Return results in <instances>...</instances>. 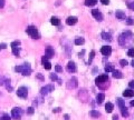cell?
<instances>
[{
	"label": "cell",
	"instance_id": "6da1fadb",
	"mask_svg": "<svg viewBox=\"0 0 134 120\" xmlns=\"http://www.w3.org/2000/svg\"><path fill=\"white\" fill-rule=\"evenodd\" d=\"M133 39H134V35L131 31H124L122 35L120 36L118 42L123 47H126V46H129V45L131 46L132 42H133Z\"/></svg>",
	"mask_w": 134,
	"mask_h": 120
},
{
	"label": "cell",
	"instance_id": "7a4b0ae2",
	"mask_svg": "<svg viewBox=\"0 0 134 120\" xmlns=\"http://www.w3.org/2000/svg\"><path fill=\"white\" fill-rule=\"evenodd\" d=\"M15 71H17V72H21L24 76H29V74H31V68H30V66H29L28 63H25V65H22V66L15 67Z\"/></svg>",
	"mask_w": 134,
	"mask_h": 120
},
{
	"label": "cell",
	"instance_id": "3957f363",
	"mask_svg": "<svg viewBox=\"0 0 134 120\" xmlns=\"http://www.w3.org/2000/svg\"><path fill=\"white\" fill-rule=\"evenodd\" d=\"M27 33L30 37H32L34 39H38L39 38V33H38V30H37V28L35 27V26H29V27L27 28Z\"/></svg>",
	"mask_w": 134,
	"mask_h": 120
},
{
	"label": "cell",
	"instance_id": "277c9868",
	"mask_svg": "<svg viewBox=\"0 0 134 120\" xmlns=\"http://www.w3.org/2000/svg\"><path fill=\"white\" fill-rule=\"evenodd\" d=\"M95 82H96L97 86H101L102 83H107V82H108V76H107V74L98 76V77L95 79Z\"/></svg>",
	"mask_w": 134,
	"mask_h": 120
},
{
	"label": "cell",
	"instance_id": "5b68a950",
	"mask_svg": "<svg viewBox=\"0 0 134 120\" xmlns=\"http://www.w3.org/2000/svg\"><path fill=\"white\" fill-rule=\"evenodd\" d=\"M21 115H22V110L20 108H13L11 110V117L13 118V119H17L19 120L20 118H21Z\"/></svg>",
	"mask_w": 134,
	"mask_h": 120
},
{
	"label": "cell",
	"instance_id": "8992f818",
	"mask_svg": "<svg viewBox=\"0 0 134 120\" xmlns=\"http://www.w3.org/2000/svg\"><path fill=\"white\" fill-rule=\"evenodd\" d=\"M17 96L20 98H27L28 96V89L26 88V87H20V88H18V90H17Z\"/></svg>",
	"mask_w": 134,
	"mask_h": 120
},
{
	"label": "cell",
	"instance_id": "52a82bcc",
	"mask_svg": "<svg viewBox=\"0 0 134 120\" xmlns=\"http://www.w3.org/2000/svg\"><path fill=\"white\" fill-rule=\"evenodd\" d=\"M77 86H78V82H77V78L76 77H71V79H69L68 82H67V88L68 89H75Z\"/></svg>",
	"mask_w": 134,
	"mask_h": 120
},
{
	"label": "cell",
	"instance_id": "ba28073f",
	"mask_svg": "<svg viewBox=\"0 0 134 120\" xmlns=\"http://www.w3.org/2000/svg\"><path fill=\"white\" fill-rule=\"evenodd\" d=\"M54 89H55V87H54L53 85H47V86H45V87H43V88L40 89V93H41L43 96H46L48 92L54 91Z\"/></svg>",
	"mask_w": 134,
	"mask_h": 120
},
{
	"label": "cell",
	"instance_id": "9c48e42d",
	"mask_svg": "<svg viewBox=\"0 0 134 120\" xmlns=\"http://www.w3.org/2000/svg\"><path fill=\"white\" fill-rule=\"evenodd\" d=\"M92 15H93V17H94L96 20H98V21H102L103 20V15L102 12L99 11V10H97V9H94V10H92Z\"/></svg>",
	"mask_w": 134,
	"mask_h": 120
},
{
	"label": "cell",
	"instance_id": "30bf717a",
	"mask_svg": "<svg viewBox=\"0 0 134 120\" xmlns=\"http://www.w3.org/2000/svg\"><path fill=\"white\" fill-rule=\"evenodd\" d=\"M101 52H102V54H104V56H110L111 52H112V48H111L110 46H104V47H102Z\"/></svg>",
	"mask_w": 134,
	"mask_h": 120
},
{
	"label": "cell",
	"instance_id": "8fae6325",
	"mask_svg": "<svg viewBox=\"0 0 134 120\" xmlns=\"http://www.w3.org/2000/svg\"><path fill=\"white\" fill-rule=\"evenodd\" d=\"M67 71L68 72H75L76 71V65L74 61H69L68 62V65H67Z\"/></svg>",
	"mask_w": 134,
	"mask_h": 120
},
{
	"label": "cell",
	"instance_id": "7c38bea8",
	"mask_svg": "<svg viewBox=\"0 0 134 120\" xmlns=\"http://www.w3.org/2000/svg\"><path fill=\"white\" fill-rule=\"evenodd\" d=\"M77 22V18L74 17V16H71V17H68L66 19V23L68 26H73V25H75Z\"/></svg>",
	"mask_w": 134,
	"mask_h": 120
},
{
	"label": "cell",
	"instance_id": "4fadbf2b",
	"mask_svg": "<svg viewBox=\"0 0 134 120\" xmlns=\"http://www.w3.org/2000/svg\"><path fill=\"white\" fill-rule=\"evenodd\" d=\"M54 54H55L54 49H51L50 47H47V48H46V54H45V56H46L47 58H53Z\"/></svg>",
	"mask_w": 134,
	"mask_h": 120
},
{
	"label": "cell",
	"instance_id": "5bb4252c",
	"mask_svg": "<svg viewBox=\"0 0 134 120\" xmlns=\"http://www.w3.org/2000/svg\"><path fill=\"white\" fill-rule=\"evenodd\" d=\"M115 16H116V18L117 19H125V12L122 11V10H117V11L115 12Z\"/></svg>",
	"mask_w": 134,
	"mask_h": 120
},
{
	"label": "cell",
	"instance_id": "9a60e30c",
	"mask_svg": "<svg viewBox=\"0 0 134 120\" xmlns=\"http://www.w3.org/2000/svg\"><path fill=\"white\" fill-rule=\"evenodd\" d=\"M104 99H105V95L104 93H98L97 96H96V102L98 103V105H101L103 101H104Z\"/></svg>",
	"mask_w": 134,
	"mask_h": 120
},
{
	"label": "cell",
	"instance_id": "2e32d148",
	"mask_svg": "<svg viewBox=\"0 0 134 120\" xmlns=\"http://www.w3.org/2000/svg\"><path fill=\"white\" fill-rule=\"evenodd\" d=\"M123 96L124 97H133L134 96V91L131 89H126L123 91Z\"/></svg>",
	"mask_w": 134,
	"mask_h": 120
},
{
	"label": "cell",
	"instance_id": "e0dca14e",
	"mask_svg": "<svg viewBox=\"0 0 134 120\" xmlns=\"http://www.w3.org/2000/svg\"><path fill=\"white\" fill-rule=\"evenodd\" d=\"M113 109H114V106L112 102H107L106 105H105V110H106V112H112L113 111Z\"/></svg>",
	"mask_w": 134,
	"mask_h": 120
},
{
	"label": "cell",
	"instance_id": "ac0fdd59",
	"mask_svg": "<svg viewBox=\"0 0 134 120\" xmlns=\"http://www.w3.org/2000/svg\"><path fill=\"white\" fill-rule=\"evenodd\" d=\"M89 116L93 117V118H98V117H101V113H99V111H97V110H91L89 111Z\"/></svg>",
	"mask_w": 134,
	"mask_h": 120
},
{
	"label": "cell",
	"instance_id": "d6986e66",
	"mask_svg": "<svg viewBox=\"0 0 134 120\" xmlns=\"http://www.w3.org/2000/svg\"><path fill=\"white\" fill-rule=\"evenodd\" d=\"M97 4V0H85V6L87 7H93Z\"/></svg>",
	"mask_w": 134,
	"mask_h": 120
},
{
	"label": "cell",
	"instance_id": "ffe728a7",
	"mask_svg": "<svg viewBox=\"0 0 134 120\" xmlns=\"http://www.w3.org/2000/svg\"><path fill=\"white\" fill-rule=\"evenodd\" d=\"M102 38L104 40H107V41H112V36H111V33H107V32H102Z\"/></svg>",
	"mask_w": 134,
	"mask_h": 120
},
{
	"label": "cell",
	"instance_id": "44dd1931",
	"mask_svg": "<svg viewBox=\"0 0 134 120\" xmlns=\"http://www.w3.org/2000/svg\"><path fill=\"white\" fill-rule=\"evenodd\" d=\"M116 100H117L118 107H120V109H121V110H122V109H124V108H126V107H125V103H124V100H123L122 98H117Z\"/></svg>",
	"mask_w": 134,
	"mask_h": 120
},
{
	"label": "cell",
	"instance_id": "7402d4cb",
	"mask_svg": "<svg viewBox=\"0 0 134 120\" xmlns=\"http://www.w3.org/2000/svg\"><path fill=\"white\" fill-rule=\"evenodd\" d=\"M50 22H51V25H54V26H59V25H60V20H59L57 17H53L50 19Z\"/></svg>",
	"mask_w": 134,
	"mask_h": 120
},
{
	"label": "cell",
	"instance_id": "603a6c76",
	"mask_svg": "<svg viewBox=\"0 0 134 120\" xmlns=\"http://www.w3.org/2000/svg\"><path fill=\"white\" fill-rule=\"evenodd\" d=\"M113 77L116 78V79H121V78H123V74L121 71H118V70H114L113 71Z\"/></svg>",
	"mask_w": 134,
	"mask_h": 120
},
{
	"label": "cell",
	"instance_id": "cb8c5ba5",
	"mask_svg": "<svg viewBox=\"0 0 134 120\" xmlns=\"http://www.w3.org/2000/svg\"><path fill=\"white\" fill-rule=\"evenodd\" d=\"M12 54H15L16 57H19V54H20V48L19 47H12Z\"/></svg>",
	"mask_w": 134,
	"mask_h": 120
},
{
	"label": "cell",
	"instance_id": "d4e9b609",
	"mask_svg": "<svg viewBox=\"0 0 134 120\" xmlns=\"http://www.w3.org/2000/svg\"><path fill=\"white\" fill-rule=\"evenodd\" d=\"M105 71H106V72H113V71H114V66L111 65V63L106 65V66H105Z\"/></svg>",
	"mask_w": 134,
	"mask_h": 120
},
{
	"label": "cell",
	"instance_id": "484cf974",
	"mask_svg": "<svg viewBox=\"0 0 134 120\" xmlns=\"http://www.w3.org/2000/svg\"><path fill=\"white\" fill-rule=\"evenodd\" d=\"M4 83H6V88L9 90V92L12 91V87L10 86V79H6V80H4Z\"/></svg>",
	"mask_w": 134,
	"mask_h": 120
},
{
	"label": "cell",
	"instance_id": "4316f807",
	"mask_svg": "<svg viewBox=\"0 0 134 120\" xmlns=\"http://www.w3.org/2000/svg\"><path fill=\"white\" fill-rule=\"evenodd\" d=\"M84 42H85V40H84L83 38H76L75 39V45H77V46H80V45H83Z\"/></svg>",
	"mask_w": 134,
	"mask_h": 120
},
{
	"label": "cell",
	"instance_id": "83f0119b",
	"mask_svg": "<svg viewBox=\"0 0 134 120\" xmlns=\"http://www.w3.org/2000/svg\"><path fill=\"white\" fill-rule=\"evenodd\" d=\"M94 56H95V51L92 50L91 51V54H89V58H88V63H92L93 59H94Z\"/></svg>",
	"mask_w": 134,
	"mask_h": 120
},
{
	"label": "cell",
	"instance_id": "f1b7e54d",
	"mask_svg": "<svg viewBox=\"0 0 134 120\" xmlns=\"http://www.w3.org/2000/svg\"><path fill=\"white\" fill-rule=\"evenodd\" d=\"M43 66H44V68H45V69L50 70V68H51V63H50L49 61H47V62H45V63H44Z\"/></svg>",
	"mask_w": 134,
	"mask_h": 120
},
{
	"label": "cell",
	"instance_id": "f546056e",
	"mask_svg": "<svg viewBox=\"0 0 134 120\" xmlns=\"http://www.w3.org/2000/svg\"><path fill=\"white\" fill-rule=\"evenodd\" d=\"M127 56L133 58V57H134V48H131V49H129V51H127Z\"/></svg>",
	"mask_w": 134,
	"mask_h": 120
},
{
	"label": "cell",
	"instance_id": "4dcf8cb0",
	"mask_svg": "<svg viewBox=\"0 0 134 120\" xmlns=\"http://www.w3.org/2000/svg\"><path fill=\"white\" fill-rule=\"evenodd\" d=\"M121 111H122V116L123 117H129V111H127V109H126V108L122 109Z\"/></svg>",
	"mask_w": 134,
	"mask_h": 120
},
{
	"label": "cell",
	"instance_id": "1f68e13d",
	"mask_svg": "<svg viewBox=\"0 0 134 120\" xmlns=\"http://www.w3.org/2000/svg\"><path fill=\"white\" fill-rule=\"evenodd\" d=\"M34 112H35V109H34V107H29V108L27 109V113H28V115H34Z\"/></svg>",
	"mask_w": 134,
	"mask_h": 120
},
{
	"label": "cell",
	"instance_id": "d6a6232c",
	"mask_svg": "<svg viewBox=\"0 0 134 120\" xmlns=\"http://www.w3.org/2000/svg\"><path fill=\"white\" fill-rule=\"evenodd\" d=\"M50 79L53 80V81H55V80H58V77H57V74H50Z\"/></svg>",
	"mask_w": 134,
	"mask_h": 120
},
{
	"label": "cell",
	"instance_id": "836d02e7",
	"mask_svg": "<svg viewBox=\"0 0 134 120\" xmlns=\"http://www.w3.org/2000/svg\"><path fill=\"white\" fill-rule=\"evenodd\" d=\"M20 41L19 40H16V41H13V42H11V47H19L20 46Z\"/></svg>",
	"mask_w": 134,
	"mask_h": 120
},
{
	"label": "cell",
	"instance_id": "e575fe53",
	"mask_svg": "<svg viewBox=\"0 0 134 120\" xmlns=\"http://www.w3.org/2000/svg\"><path fill=\"white\" fill-rule=\"evenodd\" d=\"M120 65L122 67H125L126 65H127V61H126L125 59H121V60H120Z\"/></svg>",
	"mask_w": 134,
	"mask_h": 120
},
{
	"label": "cell",
	"instance_id": "d590c367",
	"mask_svg": "<svg viewBox=\"0 0 134 120\" xmlns=\"http://www.w3.org/2000/svg\"><path fill=\"white\" fill-rule=\"evenodd\" d=\"M126 23H127L129 26H132V25H134V20L132 19V18H127V20H126Z\"/></svg>",
	"mask_w": 134,
	"mask_h": 120
},
{
	"label": "cell",
	"instance_id": "8d00e7d4",
	"mask_svg": "<svg viewBox=\"0 0 134 120\" xmlns=\"http://www.w3.org/2000/svg\"><path fill=\"white\" fill-rule=\"evenodd\" d=\"M0 120H11V118L8 115H4L2 117H0Z\"/></svg>",
	"mask_w": 134,
	"mask_h": 120
},
{
	"label": "cell",
	"instance_id": "74e56055",
	"mask_svg": "<svg viewBox=\"0 0 134 120\" xmlns=\"http://www.w3.org/2000/svg\"><path fill=\"white\" fill-rule=\"evenodd\" d=\"M55 70H56V72H62V71H63V68L59 66V65H57V66L55 67Z\"/></svg>",
	"mask_w": 134,
	"mask_h": 120
},
{
	"label": "cell",
	"instance_id": "f35d334b",
	"mask_svg": "<svg viewBox=\"0 0 134 120\" xmlns=\"http://www.w3.org/2000/svg\"><path fill=\"white\" fill-rule=\"evenodd\" d=\"M127 7L130 8V9H132V10H134V1H132V2H127Z\"/></svg>",
	"mask_w": 134,
	"mask_h": 120
},
{
	"label": "cell",
	"instance_id": "ab89813d",
	"mask_svg": "<svg viewBox=\"0 0 134 120\" xmlns=\"http://www.w3.org/2000/svg\"><path fill=\"white\" fill-rule=\"evenodd\" d=\"M36 77L38 78L39 80H45V77H44L41 74H36Z\"/></svg>",
	"mask_w": 134,
	"mask_h": 120
},
{
	"label": "cell",
	"instance_id": "60d3db41",
	"mask_svg": "<svg viewBox=\"0 0 134 120\" xmlns=\"http://www.w3.org/2000/svg\"><path fill=\"white\" fill-rule=\"evenodd\" d=\"M47 61H48V58H47V57H46V56H44L43 58H41V63H43V65H44L45 62H47Z\"/></svg>",
	"mask_w": 134,
	"mask_h": 120
},
{
	"label": "cell",
	"instance_id": "b9f144b4",
	"mask_svg": "<svg viewBox=\"0 0 134 120\" xmlns=\"http://www.w3.org/2000/svg\"><path fill=\"white\" fill-rule=\"evenodd\" d=\"M101 2L103 4H105V6H107V4H110V0H101Z\"/></svg>",
	"mask_w": 134,
	"mask_h": 120
},
{
	"label": "cell",
	"instance_id": "7bdbcfd3",
	"mask_svg": "<svg viewBox=\"0 0 134 120\" xmlns=\"http://www.w3.org/2000/svg\"><path fill=\"white\" fill-rule=\"evenodd\" d=\"M62 111V108H55V109H53V112H60Z\"/></svg>",
	"mask_w": 134,
	"mask_h": 120
},
{
	"label": "cell",
	"instance_id": "ee69618b",
	"mask_svg": "<svg viewBox=\"0 0 134 120\" xmlns=\"http://www.w3.org/2000/svg\"><path fill=\"white\" fill-rule=\"evenodd\" d=\"M129 86H130V88H133L134 89V80H132V81L129 82Z\"/></svg>",
	"mask_w": 134,
	"mask_h": 120
},
{
	"label": "cell",
	"instance_id": "f6af8a7d",
	"mask_svg": "<svg viewBox=\"0 0 134 120\" xmlns=\"http://www.w3.org/2000/svg\"><path fill=\"white\" fill-rule=\"evenodd\" d=\"M4 0H0V8H4Z\"/></svg>",
	"mask_w": 134,
	"mask_h": 120
},
{
	"label": "cell",
	"instance_id": "bcb514c9",
	"mask_svg": "<svg viewBox=\"0 0 134 120\" xmlns=\"http://www.w3.org/2000/svg\"><path fill=\"white\" fill-rule=\"evenodd\" d=\"M0 48H1V49H4V48H7V45H6V43H1V45H0Z\"/></svg>",
	"mask_w": 134,
	"mask_h": 120
},
{
	"label": "cell",
	"instance_id": "7dc6e473",
	"mask_svg": "<svg viewBox=\"0 0 134 120\" xmlns=\"http://www.w3.org/2000/svg\"><path fill=\"white\" fill-rule=\"evenodd\" d=\"M64 119H65V120H69V116H68V115H65V116H64Z\"/></svg>",
	"mask_w": 134,
	"mask_h": 120
},
{
	"label": "cell",
	"instance_id": "c3c4849f",
	"mask_svg": "<svg viewBox=\"0 0 134 120\" xmlns=\"http://www.w3.org/2000/svg\"><path fill=\"white\" fill-rule=\"evenodd\" d=\"M113 120H118V117L116 116V115H114V116H113Z\"/></svg>",
	"mask_w": 134,
	"mask_h": 120
},
{
	"label": "cell",
	"instance_id": "681fc988",
	"mask_svg": "<svg viewBox=\"0 0 134 120\" xmlns=\"http://www.w3.org/2000/svg\"><path fill=\"white\" fill-rule=\"evenodd\" d=\"M131 106H132V107H134V100L131 101Z\"/></svg>",
	"mask_w": 134,
	"mask_h": 120
},
{
	"label": "cell",
	"instance_id": "f907efd6",
	"mask_svg": "<svg viewBox=\"0 0 134 120\" xmlns=\"http://www.w3.org/2000/svg\"><path fill=\"white\" fill-rule=\"evenodd\" d=\"M131 63H132V66L134 67V60H133V61H132V62H131Z\"/></svg>",
	"mask_w": 134,
	"mask_h": 120
}]
</instances>
